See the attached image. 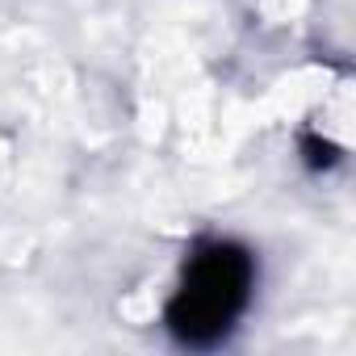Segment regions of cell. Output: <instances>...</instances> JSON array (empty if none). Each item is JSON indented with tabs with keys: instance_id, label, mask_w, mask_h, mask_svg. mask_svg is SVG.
Listing matches in <instances>:
<instances>
[{
	"instance_id": "cell-1",
	"label": "cell",
	"mask_w": 356,
	"mask_h": 356,
	"mask_svg": "<svg viewBox=\"0 0 356 356\" xmlns=\"http://www.w3.org/2000/svg\"><path fill=\"white\" fill-rule=\"evenodd\" d=\"M256 277L260 264L248 243L227 235L197 239L185 256L181 281L163 306L168 335L181 348H218L248 314L256 298Z\"/></svg>"
}]
</instances>
